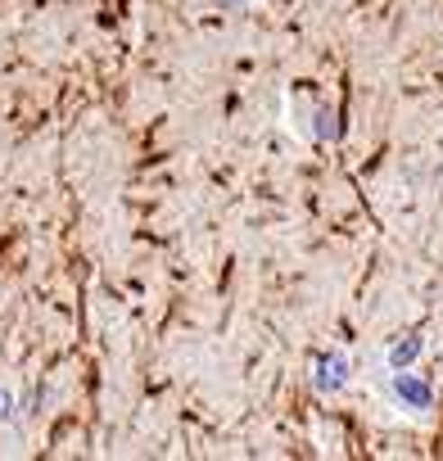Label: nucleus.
I'll return each mask as SVG.
<instances>
[{"mask_svg": "<svg viewBox=\"0 0 443 461\" xmlns=\"http://www.w3.org/2000/svg\"><path fill=\"white\" fill-rule=\"evenodd\" d=\"M212 5H222V10H236V5H245V0H212Z\"/></svg>", "mask_w": 443, "mask_h": 461, "instance_id": "423d86ee", "label": "nucleus"}, {"mask_svg": "<svg viewBox=\"0 0 443 461\" xmlns=\"http://www.w3.org/2000/svg\"><path fill=\"white\" fill-rule=\"evenodd\" d=\"M10 416H14V389L0 380V420H10Z\"/></svg>", "mask_w": 443, "mask_h": 461, "instance_id": "39448f33", "label": "nucleus"}, {"mask_svg": "<svg viewBox=\"0 0 443 461\" xmlns=\"http://www.w3.org/2000/svg\"><path fill=\"white\" fill-rule=\"evenodd\" d=\"M393 398H398V402H402L407 411H416V416H420V411H429V402H434L429 384H425L420 375H411L407 366H402V371L393 375Z\"/></svg>", "mask_w": 443, "mask_h": 461, "instance_id": "f257e3e1", "label": "nucleus"}, {"mask_svg": "<svg viewBox=\"0 0 443 461\" xmlns=\"http://www.w3.org/2000/svg\"><path fill=\"white\" fill-rule=\"evenodd\" d=\"M420 348H425V344H420V335H402L398 344H389V366H393V371L411 366V362L420 357Z\"/></svg>", "mask_w": 443, "mask_h": 461, "instance_id": "7ed1b4c3", "label": "nucleus"}, {"mask_svg": "<svg viewBox=\"0 0 443 461\" xmlns=\"http://www.w3.org/2000/svg\"><path fill=\"white\" fill-rule=\"evenodd\" d=\"M344 380H348V357H344V353H321L317 366H312V384H317V393H339Z\"/></svg>", "mask_w": 443, "mask_h": 461, "instance_id": "f03ea898", "label": "nucleus"}, {"mask_svg": "<svg viewBox=\"0 0 443 461\" xmlns=\"http://www.w3.org/2000/svg\"><path fill=\"white\" fill-rule=\"evenodd\" d=\"M312 131H317V140H330V136H339V127H335V113H330V109H321Z\"/></svg>", "mask_w": 443, "mask_h": 461, "instance_id": "20e7f679", "label": "nucleus"}]
</instances>
